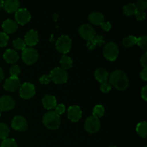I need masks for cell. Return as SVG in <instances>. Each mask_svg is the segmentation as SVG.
Instances as JSON below:
<instances>
[{"mask_svg":"<svg viewBox=\"0 0 147 147\" xmlns=\"http://www.w3.org/2000/svg\"><path fill=\"white\" fill-rule=\"evenodd\" d=\"M109 83L119 90H124L129 87V80L126 73L116 70L109 75Z\"/></svg>","mask_w":147,"mask_h":147,"instance_id":"6da1fadb","label":"cell"},{"mask_svg":"<svg viewBox=\"0 0 147 147\" xmlns=\"http://www.w3.org/2000/svg\"><path fill=\"white\" fill-rule=\"evenodd\" d=\"M42 123L47 129L50 130H55L60 127L61 121H60V116L55 113V111H50L45 113L43 116Z\"/></svg>","mask_w":147,"mask_h":147,"instance_id":"7a4b0ae2","label":"cell"},{"mask_svg":"<svg viewBox=\"0 0 147 147\" xmlns=\"http://www.w3.org/2000/svg\"><path fill=\"white\" fill-rule=\"evenodd\" d=\"M50 78L51 81L55 84H64L68 80V74L67 70L60 67H55L51 70L50 73Z\"/></svg>","mask_w":147,"mask_h":147,"instance_id":"3957f363","label":"cell"},{"mask_svg":"<svg viewBox=\"0 0 147 147\" xmlns=\"http://www.w3.org/2000/svg\"><path fill=\"white\" fill-rule=\"evenodd\" d=\"M119 54V49L113 42H109L105 45L103 48V56L107 60L113 62L117 59Z\"/></svg>","mask_w":147,"mask_h":147,"instance_id":"277c9868","label":"cell"},{"mask_svg":"<svg viewBox=\"0 0 147 147\" xmlns=\"http://www.w3.org/2000/svg\"><path fill=\"white\" fill-rule=\"evenodd\" d=\"M38 52L33 47H26L22 53V59L27 65H32L37 61Z\"/></svg>","mask_w":147,"mask_h":147,"instance_id":"5b68a950","label":"cell"},{"mask_svg":"<svg viewBox=\"0 0 147 147\" xmlns=\"http://www.w3.org/2000/svg\"><path fill=\"white\" fill-rule=\"evenodd\" d=\"M72 40L67 35H61L56 41L55 47L57 51L63 54H67L71 49Z\"/></svg>","mask_w":147,"mask_h":147,"instance_id":"8992f818","label":"cell"},{"mask_svg":"<svg viewBox=\"0 0 147 147\" xmlns=\"http://www.w3.org/2000/svg\"><path fill=\"white\" fill-rule=\"evenodd\" d=\"M100 128V122L98 119L91 116L85 121V129L89 134H96Z\"/></svg>","mask_w":147,"mask_h":147,"instance_id":"52a82bcc","label":"cell"},{"mask_svg":"<svg viewBox=\"0 0 147 147\" xmlns=\"http://www.w3.org/2000/svg\"><path fill=\"white\" fill-rule=\"evenodd\" d=\"M20 96L23 99H30L35 95V88L30 83H24L20 88Z\"/></svg>","mask_w":147,"mask_h":147,"instance_id":"ba28073f","label":"cell"},{"mask_svg":"<svg viewBox=\"0 0 147 147\" xmlns=\"http://www.w3.org/2000/svg\"><path fill=\"white\" fill-rule=\"evenodd\" d=\"M15 20L17 24L24 26L31 20V14L27 9H19L15 12Z\"/></svg>","mask_w":147,"mask_h":147,"instance_id":"9c48e42d","label":"cell"},{"mask_svg":"<svg viewBox=\"0 0 147 147\" xmlns=\"http://www.w3.org/2000/svg\"><path fill=\"white\" fill-rule=\"evenodd\" d=\"M78 32L80 37L84 40L89 41L96 35V31L91 25L88 24H82L78 29Z\"/></svg>","mask_w":147,"mask_h":147,"instance_id":"30bf717a","label":"cell"},{"mask_svg":"<svg viewBox=\"0 0 147 147\" xmlns=\"http://www.w3.org/2000/svg\"><path fill=\"white\" fill-rule=\"evenodd\" d=\"M11 127L17 131L23 132L27 129L28 125L25 118L22 116H16L11 121Z\"/></svg>","mask_w":147,"mask_h":147,"instance_id":"8fae6325","label":"cell"},{"mask_svg":"<svg viewBox=\"0 0 147 147\" xmlns=\"http://www.w3.org/2000/svg\"><path fill=\"white\" fill-rule=\"evenodd\" d=\"M15 100L9 96H3L0 98V111H9L14 109Z\"/></svg>","mask_w":147,"mask_h":147,"instance_id":"7c38bea8","label":"cell"},{"mask_svg":"<svg viewBox=\"0 0 147 147\" xmlns=\"http://www.w3.org/2000/svg\"><path fill=\"white\" fill-rule=\"evenodd\" d=\"M4 90L9 92H14L20 88V80L17 77H10L4 83Z\"/></svg>","mask_w":147,"mask_h":147,"instance_id":"4fadbf2b","label":"cell"},{"mask_svg":"<svg viewBox=\"0 0 147 147\" xmlns=\"http://www.w3.org/2000/svg\"><path fill=\"white\" fill-rule=\"evenodd\" d=\"M24 41L26 45L30 46V47L36 45L39 42L38 32L34 30H29L24 36Z\"/></svg>","mask_w":147,"mask_h":147,"instance_id":"5bb4252c","label":"cell"},{"mask_svg":"<svg viewBox=\"0 0 147 147\" xmlns=\"http://www.w3.org/2000/svg\"><path fill=\"white\" fill-rule=\"evenodd\" d=\"M67 117L72 122H78L82 117V111L80 106H71L67 110Z\"/></svg>","mask_w":147,"mask_h":147,"instance_id":"9a60e30c","label":"cell"},{"mask_svg":"<svg viewBox=\"0 0 147 147\" xmlns=\"http://www.w3.org/2000/svg\"><path fill=\"white\" fill-rule=\"evenodd\" d=\"M2 29L4 30V32L7 34H12V33L17 32V29H18V24L14 20L7 19L3 22Z\"/></svg>","mask_w":147,"mask_h":147,"instance_id":"2e32d148","label":"cell"},{"mask_svg":"<svg viewBox=\"0 0 147 147\" xmlns=\"http://www.w3.org/2000/svg\"><path fill=\"white\" fill-rule=\"evenodd\" d=\"M4 60L7 62L8 64H14L19 60V55L15 50H11V49H8L5 51V53L3 55Z\"/></svg>","mask_w":147,"mask_h":147,"instance_id":"e0dca14e","label":"cell"},{"mask_svg":"<svg viewBox=\"0 0 147 147\" xmlns=\"http://www.w3.org/2000/svg\"><path fill=\"white\" fill-rule=\"evenodd\" d=\"M43 107L47 110H52L57 106V99L54 96L46 95L42 100Z\"/></svg>","mask_w":147,"mask_h":147,"instance_id":"ac0fdd59","label":"cell"},{"mask_svg":"<svg viewBox=\"0 0 147 147\" xmlns=\"http://www.w3.org/2000/svg\"><path fill=\"white\" fill-rule=\"evenodd\" d=\"M20 1L18 0H7L4 1V9L7 13H14L20 9Z\"/></svg>","mask_w":147,"mask_h":147,"instance_id":"d6986e66","label":"cell"},{"mask_svg":"<svg viewBox=\"0 0 147 147\" xmlns=\"http://www.w3.org/2000/svg\"><path fill=\"white\" fill-rule=\"evenodd\" d=\"M105 43L104 37L101 35H96L92 40H89L87 42V47L88 50H92L96 49L97 47H100Z\"/></svg>","mask_w":147,"mask_h":147,"instance_id":"ffe728a7","label":"cell"},{"mask_svg":"<svg viewBox=\"0 0 147 147\" xmlns=\"http://www.w3.org/2000/svg\"><path fill=\"white\" fill-rule=\"evenodd\" d=\"M104 15L98 11H93L88 15L89 22L96 26H100V24L104 22Z\"/></svg>","mask_w":147,"mask_h":147,"instance_id":"44dd1931","label":"cell"},{"mask_svg":"<svg viewBox=\"0 0 147 147\" xmlns=\"http://www.w3.org/2000/svg\"><path fill=\"white\" fill-rule=\"evenodd\" d=\"M94 76L96 80L100 83L107 81L109 77V72L104 67H98V69H96V71H95Z\"/></svg>","mask_w":147,"mask_h":147,"instance_id":"7402d4cb","label":"cell"},{"mask_svg":"<svg viewBox=\"0 0 147 147\" xmlns=\"http://www.w3.org/2000/svg\"><path fill=\"white\" fill-rule=\"evenodd\" d=\"M60 65H61V67H60L64 69L65 70H67L73 67V60H72L71 57L64 55L62 56L61 58H60Z\"/></svg>","mask_w":147,"mask_h":147,"instance_id":"603a6c76","label":"cell"},{"mask_svg":"<svg viewBox=\"0 0 147 147\" xmlns=\"http://www.w3.org/2000/svg\"><path fill=\"white\" fill-rule=\"evenodd\" d=\"M138 9L136 8V4L134 3H129L126 4L123 7V12L126 16H134L137 12Z\"/></svg>","mask_w":147,"mask_h":147,"instance_id":"cb8c5ba5","label":"cell"},{"mask_svg":"<svg viewBox=\"0 0 147 147\" xmlns=\"http://www.w3.org/2000/svg\"><path fill=\"white\" fill-rule=\"evenodd\" d=\"M137 42V37L134 35H129L124 37L122 40V45L126 48L133 47Z\"/></svg>","mask_w":147,"mask_h":147,"instance_id":"d4e9b609","label":"cell"},{"mask_svg":"<svg viewBox=\"0 0 147 147\" xmlns=\"http://www.w3.org/2000/svg\"><path fill=\"white\" fill-rule=\"evenodd\" d=\"M136 131L142 138L146 139L147 136V123L146 121H142L136 126Z\"/></svg>","mask_w":147,"mask_h":147,"instance_id":"484cf974","label":"cell"},{"mask_svg":"<svg viewBox=\"0 0 147 147\" xmlns=\"http://www.w3.org/2000/svg\"><path fill=\"white\" fill-rule=\"evenodd\" d=\"M10 129L6 123H0V139L4 140L7 139L9 135Z\"/></svg>","mask_w":147,"mask_h":147,"instance_id":"4316f807","label":"cell"},{"mask_svg":"<svg viewBox=\"0 0 147 147\" xmlns=\"http://www.w3.org/2000/svg\"><path fill=\"white\" fill-rule=\"evenodd\" d=\"M104 107L102 105H96L93 110V116L99 119L104 115Z\"/></svg>","mask_w":147,"mask_h":147,"instance_id":"83f0119b","label":"cell"},{"mask_svg":"<svg viewBox=\"0 0 147 147\" xmlns=\"http://www.w3.org/2000/svg\"><path fill=\"white\" fill-rule=\"evenodd\" d=\"M26 44L21 38H17L13 41V47L17 50H24L26 48Z\"/></svg>","mask_w":147,"mask_h":147,"instance_id":"f1b7e54d","label":"cell"},{"mask_svg":"<svg viewBox=\"0 0 147 147\" xmlns=\"http://www.w3.org/2000/svg\"><path fill=\"white\" fill-rule=\"evenodd\" d=\"M136 44L138 45L139 47L142 50L146 51L147 50V37L146 35L141 36V37H137V42Z\"/></svg>","mask_w":147,"mask_h":147,"instance_id":"f546056e","label":"cell"},{"mask_svg":"<svg viewBox=\"0 0 147 147\" xmlns=\"http://www.w3.org/2000/svg\"><path fill=\"white\" fill-rule=\"evenodd\" d=\"M0 147H17V144L14 139L7 138L2 140Z\"/></svg>","mask_w":147,"mask_h":147,"instance_id":"4dcf8cb0","label":"cell"},{"mask_svg":"<svg viewBox=\"0 0 147 147\" xmlns=\"http://www.w3.org/2000/svg\"><path fill=\"white\" fill-rule=\"evenodd\" d=\"M9 40V37L8 34L4 33V32H0V47L7 46V45L8 44Z\"/></svg>","mask_w":147,"mask_h":147,"instance_id":"1f68e13d","label":"cell"},{"mask_svg":"<svg viewBox=\"0 0 147 147\" xmlns=\"http://www.w3.org/2000/svg\"><path fill=\"white\" fill-rule=\"evenodd\" d=\"M20 67L17 65H13L9 69V73L11 75V77H17L18 78L19 75L20 74Z\"/></svg>","mask_w":147,"mask_h":147,"instance_id":"d6a6232c","label":"cell"},{"mask_svg":"<svg viewBox=\"0 0 147 147\" xmlns=\"http://www.w3.org/2000/svg\"><path fill=\"white\" fill-rule=\"evenodd\" d=\"M138 11H144L147 9V1L146 0H139L136 4Z\"/></svg>","mask_w":147,"mask_h":147,"instance_id":"836d02e7","label":"cell"},{"mask_svg":"<svg viewBox=\"0 0 147 147\" xmlns=\"http://www.w3.org/2000/svg\"><path fill=\"white\" fill-rule=\"evenodd\" d=\"M111 85L108 81L104 82L103 83H100V90H101V92H103L104 93H107L109 92H110L111 90Z\"/></svg>","mask_w":147,"mask_h":147,"instance_id":"e575fe53","label":"cell"},{"mask_svg":"<svg viewBox=\"0 0 147 147\" xmlns=\"http://www.w3.org/2000/svg\"><path fill=\"white\" fill-rule=\"evenodd\" d=\"M55 109V113H57L58 116L63 114V113H65V106L64 104H62V103L57 105Z\"/></svg>","mask_w":147,"mask_h":147,"instance_id":"d590c367","label":"cell"},{"mask_svg":"<svg viewBox=\"0 0 147 147\" xmlns=\"http://www.w3.org/2000/svg\"><path fill=\"white\" fill-rule=\"evenodd\" d=\"M50 81H51V80H50V78L49 75H43L40 78V83L42 85L49 84Z\"/></svg>","mask_w":147,"mask_h":147,"instance_id":"8d00e7d4","label":"cell"},{"mask_svg":"<svg viewBox=\"0 0 147 147\" xmlns=\"http://www.w3.org/2000/svg\"><path fill=\"white\" fill-rule=\"evenodd\" d=\"M135 18L138 20V21H143L146 18V13L144 11H137V12L135 14Z\"/></svg>","mask_w":147,"mask_h":147,"instance_id":"74e56055","label":"cell"},{"mask_svg":"<svg viewBox=\"0 0 147 147\" xmlns=\"http://www.w3.org/2000/svg\"><path fill=\"white\" fill-rule=\"evenodd\" d=\"M141 65L143 67V68H147V53L145 52L143 55L141 57L140 59Z\"/></svg>","mask_w":147,"mask_h":147,"instance_id":"f35d334b","label":"cell"},{"mask_svg":"<svg viewBox=\"0 0 147 147\" xmlns=\"http://www.w3.org/2000/svg\"><path fill=\"white\" fill-rule=\"evenodd\" d=\"M100 26H101L102 29H103L105 32H109V30L111 29V24L110 22L109 21H104L101 24H100Z\"/></svg>","mask_w":147,"mask_h":147,"instance_id":"ab89813d","label":"cell"},{"mask_svg":"<svg viewBox=\"0 0 147 147\" xmlns=\"http://www.w3.org/2000/svg\"><path fill=\"white\" fill-rule=\"evenodd\" d=\"M141 96H142V98L146 101L147 100V86H145L142 88V90H141Z\"/></svg>","mask_w":147,"mask_h":147,"instance_id":"60d3db41","label":"cell"},{"mask_svg":"<svg viewBox=\"0 0 147 147\" xmlns=\"http://www.w3.org/2000/svg\"><path fill=\"white\" fill-rule=\"evenodd\" d=\"M140 78L144 80H147V68H143V70L140 72Z\"/></svg>","mask_w":147,"mask_h":147,"instance_id":"b9f144b4","label":"cell"},{"mask_svg":"<svg viewBox=\"0 0 147 147\" xmlns=\"http://www.w3.org/2000/svg\"><path fill=\"white\" fill-rule=\"evenodd\" d=\"M4 78V71H3L2 68L0 67V83L3 80Z\"/></svg>","mask_w":147,"mask_h":147,"instance_id":"7bdbcfd3","label":"cell"},{"mask_svg":"<svg viewBox=\"0 0 147 147\" xmlns=\"http://www.w3.org/2000/svg\"><path fill=\"white\" fill-rule=\"evenodd\" d=\"M3 7H4V1L0 0V10L3 8Z\"/></svg>","mask_w":147,"mask_h":147,"instance_id":"ee69618b","label":"cell"},{"mask_svg":"<svg viewBox=\"0 0 147 147\" xmlns=\"http://www.w3.org/2000/svg\"><path fill=\"white\" fill-rule=\"evenodd\" d=\"M57 14H54V20L55 21H57Z\"/></svg>","mask_w":147,"mask_h":147,"instance_id":"f6af8a7d","label":"cell"},{"mask_svg":"<svg viewBox=\"0 0 147 147\" xmlns=\"http://www.w3.org/2000/svg\"><path fill=\"white\" fill-rule=\"evenodd\" d=\"M109 147H117V146H114V145H111V146H109Z\"/></svg>","mask_w":147,"mask_h":147,"instance_id":"bcb514c9","label":"cell"},{"mask_svg":"<svg viewBox=\"0 0 147 147\" xmlns=\"http://www.w3.org/2000/svg\"><path fill=\"white\" fill-rule=\"evenodd\" d=\"M0 116H1V111H0Z\"/></svg>","mask_w":147,"mask_h":147,"instance_id":"7dc6e473","label":"cell"},{"mask_svg":"<svg viewBox=\"0 0 147 147\" xmlns=\"http://www.w3.org/2000/svg\"><path fill=\"white\" fill-rule=\"evenodd\" d=\"M145 147H147V146H145Z\"/></svg>","mask_w":147,"mask_h":147,"instance_id":"c3c4849f","label":"cell"}]
</instances>
